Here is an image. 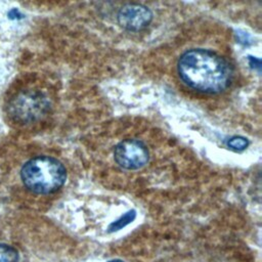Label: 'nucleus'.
Masks as SVG:
<instances>
[{"label": "nucleus", "instance_id": "6e6552de", "mask_svg": "<svg viewBox=\"0 0 262 262\" xmlns=\"http://www.w3.org/2000/svg\"><path fill=\"white\" fill-rule=\"evenodd\" d=\"M249 144V141L247 140V138L245 137H241V136H235L232 137L228 140L227 145L229 146V148L239 151V150H244Z\"/></svg>", "mask_w": 262, "mask_h": 262}, {"label": "nucleus", "instance_id": "20e7f679", "mask_svg": "<svg viewBox=\"0 0 262 262\" xmlns=\"http://www.w3.org/2000/svg\"><path fill=\"white\" fill-rule=\"evenodd\" d=\"M115 161L128 170H135L143 167L148 161L146 146L139 140L126 139L115 147Z\"/></svg>", "mask_w": 262, "mask_h": 262}, {"label": "nucleus", "instance_id": "7ed1b4c3", "mask_svg": "<svg viewBox=\"0 0 262 262\" xmlns=\"http://www.w3.org/2000/svg\"><path fill=\"white\" fill-rule=\"evenodd\" d=\"M8 114L18 123H32L41 119L49 108L47 97L36 90H27L15 95L8 104Z\"/></svg>", "mask_w": 262, "mask_h": 262}, {"label": "nucleus", "instance_id": "1a4fd4ad", "mask_svg": "<svg viewBox=\"0 0 262 262\" xmlns=\"http://www.w3.org/2000/svg\"><path fill=\"white\" fill-rule=\"evenodd\" d=\"M108 262H124L122 260H119V259H114V260H110Z\"/></svg>", "mask_w": 262, "mask_h": 262}, {"label": "nucleus", "instance_id": "f257e3e1", "mask_svg": "<svg viewBox=\"0 0 262 262\" xmlns=\"http://www.w3.org/2000/svg\"><path fill=\"white\" fill-rule=\"evenodd\" d=\"M177 71L186 85L205 93L225 90L232 78L231 67L223 57L201 48L184 52L178 60Z\"/></svg>", "mask_w": 262, "mask_h": 262}, {"label": "nucleus", "instance_id": "39448f33", "mask_svg": "<svg viewBox=\"0 0 262 262\" xmlns=\"http://www.w3.org/2000/svg\"><path fill=\"white\" fill-rule=\"evenodd\" d=\"M150 10L141 4L124 5L118 13V21L121 27L129 31L144 29L151 21Z\"/></svg>", "mask_w": 262, "mask_h": 262}, {"label": "nucleus", "instance_id": "0eeeda50", "mask_svg": "<svg viewBox=\"0 0 262 262\" xmlns=\"http://www.w3.org/2000/svg\"><path fill=\"white\" fill-rule=\"evenodd\" d=\"M135 218V211H129L126 214H124L123 216H121L118 220H116L115 222H113L110 225V230L111 231H115V230H119L121 228H123L124 226H126L127 224H129L130 222H132V220Z\"/></svg>", "mask_w": 262, "mask_h": 262}, {"label": "nucleus", "instance_id": "f03ea898", "mask_svg": "<svg viewBox=\"0 0 262 262\" xmlns=\"http://www.w3.org/2000/svg\"><path fill=\"white\" fill-rule=\"evenodd\" d=\"M20 177L26 187L39 194L58 190L66 182L67 171L63 165L51 157H36L21 168Z\"/></svg>", "mask_w": 262, "mask_h": 262}, {"label": "nucleus", "instance_id": "423d86ee", "mask_svg": "<svg viewBox=\"0 0 262 262\" xmlns=\"http://www.w3.org/2000/svg\"><path fill=\"white\" fill-rule=\"evenodd\" d=\"M18 253L17 251L4 244H0V262H17Z\"/></svg>", "mask_w": 262, "mask_h": 262}]
</instances>
